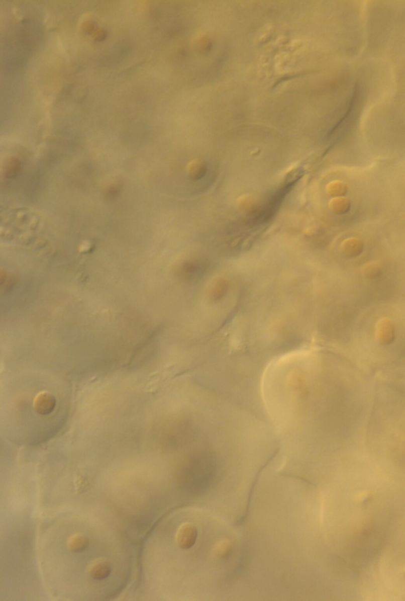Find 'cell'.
Here are the masks:
<instances>
[{"label":"cell","mask_w":405,"mask_h":601,"mask_svg":"<svg viewBox=\"0 0 405 601\" xmlns=\"http://www.w3.org/2000/svg\"><path fill=\"white\" fill-rule=\"evenodd\" d=\"M93 35V39L96 40V41H103L106 37V31L102 28L97 29V30H95Z\"/></svg>","instance_id":"11"},{"label":"cell","mask_w":405,"mask_h":601,"mask_svg":"<svg viewBox=\"0 0 405 601\" xmlns=\"http://www.w3.org/2000/svg\"><path fill=\"white\" fill-rule=\"evenodd\" d=\"M362 273L366 279H376L382 274V267L378 263H367L362 268Z\"/></svg>","instance_id":"7"},{"label":"cell","mask_w":405,"mask_h":601,"mask_svg":"<svg viewBox=\"0 0 405 601\" xmlns=\"http://www.w3.org/2000/svg\"><path fill=\"white\" fill-rule=\"evenodd\" d=\"M111 566L106 561H99L89 569V575L93 580H105L111 573Z\"/></svg>","instance_id":"5"},{"label":"cell","mask_w":405,"mask_h":601,"mask_svg":"<svg viewBox=\"0 0 405 601\" xmlns=\"http://www.w3.org/2000/svg\"><path fill=\"white\" fill-rule=\"evenodd\" d=\"M351 202L349 200L344 198H337L333 200L330 207L335 214L344 215L349 212L351 209Z\"/></svg>","instance_id":"8"},{"label":"cell","mask_w":405,"mask_h":601,"mask_svg":"<svg viewBox=\"0 0 405 601\" xmlns=\"http://www.w3.org/2000/svg\"><path fill=\"white\" fill-rule=\"evenodd\" d=\"M376 338L382 346H388L393 342L395 339V325L391 318L384 317L377 322Z\"/></svg>","instance_id":"1"},{"label":"cell","mask_w":405,"mask_h":601,"mask_svg":"<svg viewBox=\"0 0 405 601\" xmlns=\"http://www.w3.org/2000/svg\"><path fill=\"white\" fill-rule=\"evenodd\" d=\"M329 193L334 197H343L348 193V186L342 183H335L330 186Z\"/></svg>","instance_id":"9"},{"label":"cell","mask_w":405,"mask_h":601,"mask_svg":"<svg viewBox=\"0 0 405 601\" xmlns=\"http://www.w3.org/2000/svg\"><path fill=\"white\" fill-rule=\"evenodd\" d=\"M81 26H82V30L87 34H93L95 30H97V29H95L96 26H95L94 22L89 18H86L82 21Z\"/></svg>","instance_id":"10"},{"label":"cell","mask_w":405,"mask_h":601,"mask_svg":"<svg viewBox=\"0 0 405 601\" xmlns=\"http://www.w3.org/2000/svg\"><path fill=\"white\" fill-rule=\"evenodd\" d=\"M56 406V398L50 393L43 391L37 395L34 400V409L41 415L52 413Z\"/></svg>","instance_id":"2"},{"label":"cell","mask_w":405,"mask_h":601,"mask_svg":"<svg viewBox=\"0 0 405 601\" xmlns=\"http://www.w3.org/2000/svg\"><path fill=\"white\" fill-rule=\"evenodd\" d=\"M364 249V243L360 238H351L344 241L341 245V251L348 259H355L362 254Z\"/></svg>","instance_id":"3"},{"label":"cell","mask_w":405,"mask_h":601,"mask_svg":"<svg viewBox=\"0 0 405 601\" xmlns=\"http://www.w3.org/2000/svg\"><path fill=\"white\" fill-rule=\"evenodd\" d=\"M229 551H230V548H229V547H227L225 544H223V546L220 547V553L223 554V555H227V553L229 552Z\"/></svg>","instance_id":"12"},{"label":"cell","mask_w":405,"mask_h":601,"mask_svg":"<svg viewBox=\"0 0 405 601\" xmlns=\"http://www.w3.org/2000/svg\"><path fill=\"white\" fill-rule=\"evenodd\" d=\"M69 548L74 553H81L86 551L89 547V541L87 536L77 535L70 539Z\"/></svg>","instance_id":"6"},{"label":"cell","mask_w":405,"mask_h":601,"mask_svg":"<svg viewBox=\"0 0 405 601\" xmlns=\"http://www.w3.org/2000/svg\"><path fill=\"white\" fill-rule=\"evenodd\" d=\"M196 530L191 525H184L180 528L177 536V543L181 548L188 549L192 547L196 540Z\"/></svg>","instance_id":"4"}]
</instances>
